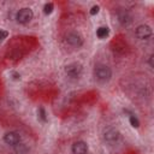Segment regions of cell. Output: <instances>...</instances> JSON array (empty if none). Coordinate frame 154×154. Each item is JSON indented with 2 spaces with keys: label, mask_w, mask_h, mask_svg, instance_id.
<instances>
[{
  "label": "cell",
  "mask_w": 154,
  "mask_h": 154,
  "mask_svg": "<svg viewBox=\"0 0 154 154\" xmlns=\"http://www.w3.org/2000/svg\"><path fill=\"white\" fill-rule=\"evenodd\" d=\"M94 75L96 77V79H99L100 82H107L112 77V71L107 65H99L95 67Z\"/></svg>",
  "instance_id": "1"
},
{
  "label": "cell",
  "mask_w": 154,
  "mask_h": 154,
  "mask_svg": "<svg viewBox=\"0 0 154 154\" xmlns=\"http://www.w3.org/2000/svg\"><path fill=\"white\" fill-rule=\"evenodd\" d=\"M34 17V13H32V10L29 8V7H24V8H20L17 14H16V19L18 23L20 24H26L29 23Z\"/></svg>",
  "instance_id": "2"
},
{
  "label": "cell",
  "mask_w": 154,
  "mask_h": 154,
  "mask_svg": "<svg viewBox=\"0 0 154 154\" xmlns=\"http://www.w3.org/2000/svg\"><path fill=\"white\" fill-rule=\"evenodd\" d=\"M65 72L69 77H72V78H76L78 77L81 73H82V65L78 64V63H72V64H69L66 67H65Z\"/></svg>",
  "instance_id": "3"
},
{
  "label": "cell",
  "mask_w": 154,
  "mask_h": 154,
  "mask_svg": "<svg viewBox=\"0 0 154 154\" xmlns=\"http://www.w3.org/2000/svg\"><path fill=\"white\" fill-rule=\"evenodd\" d=\"M153 31H152V28L149 25H146V24H142L140 26H137L136 29V36L141 40H147L152 36Z\"/></svg>",
  "instance_id": "4"
},
{
  "label": "cell",
  "mask_w": 154,
  "mask_h": 154,
  "mask_svg": "<svg viewBox=\"0 0 154 154\" xmlns=\"http://www.w3.org/2000/svg\"><path fill=\"white\" fill-rule=\"evenodd\" d=\"M4 141L7 144L17 146L18 143H20V135L18 132H16V131H10V132L4 135Z\"/></svg>",
  "instance_id": "5"
},
{
  "label": "cell",
  "mask_w": 154,
  "mask_h": 154,
  "mask_svg": "<svg viewBox=\"0 0 154 154\" xmlns=\"http://www.w3.org/2000/svg\"><path fill=\"white\" fill-rule=\"evenodd\" d=\"M66 42L69 45L73 46V47H78V46H81L83 43V40H82V36L78 32L72 31V32H69L66 35Z\"/></svg>",
  "instance_id": "6"
},
{
  "label": "cell",
  "mask_w": 154,
  "mask_h": 154,
  "mask_svg": "<svg viewBox=\"0 0 154 154\" xmlns=\"http://www.w3.org/2000/svg\"><path fill=\"white\" fill-rule=\"evenodd\" d=\"M88 144L84 141H77L72 144V153L73 154H87Z\"/></svg>",
  "instance_id": "7"
},
{
  "label": "cell",
  "mask_w": 154,
  "mask_h": 154,
  "mask_svg": "<svg viewBox=\"0 0 154 154\" xmlns=\"http://www.w3.org/2000/svg\"><path fill=\"white\" fill-rule=\"evenodd\" d=\"M118 20L122 25H129L131 23L132 18L128 11H119L118 12Z\"/></svg>",
  "instance_id": "8"
},
{
  "label": "cell",
  "mask_w": 154,
  "mask_h": 154,
  "mask_svg": "<svg viewBox=\"0 0 154 154\" xmlns=\"http://www.w3.org/2000/svg\"><path fill=\"white\" fill-rule=\"evenodd\" d=\"M119 138V131L116 129H108L105 131V140L107 142H116Z\"/></svg>",
  "instance_id": "9"
},
{
  "label": "cell",
  "mask_w": 154,
  "mask_h": 154,
  "mask_svg": "<svg viewBox=\"0 0 154 154\" xmlns=\"http://www.w3.org/2000/svg\"><path fill=\"white\" fill-rule=\"evenodd\" d=\"M108 34H109V29H108L107 26H100V28L96 30V36H97L99 38H105V37L108 36Z\"/></svg>",
  "instance_id": "10"
},
{
  "label": "cell",
  "mask_w": 154,
  "mask_h": 154,
  "mask_svg": "<svg viewBox=\"0 0 154 154\" xmlns=\"http://www.w3.org/2000/svg\"><path fill=\"white\" fill-rule=\"evenodd\" d=\"M37 114H38V119L42 120V122H47V114H46V111L43 107H38L37 109Z\"/></svg>",
  "instance_id": "11"
},
{
  "label": "cell",
  "mask_w": 154,
  "mask_h": 154,
  "mask_svg": "<svg viewBox=\"0 0 154 154\" xmlns=\"http://www.w3.org/2000/svg\"><path fill=\"white\" fill-rule=\"evenodd\" d=\"M53 8H54V5L52 2H47L45 6H43V12L45 14H51L53 12Z\"/></svg>",
  "instance_id": "12"
},
{
  "label": "cell",
  "mask_w": 154,
  "mask_h": 154,
  "mask_svg": "<svg viewBox=\"0 0 154 154\" xmlns=\"http://www.w3.org/2000/svg\"><path fill=\"white\" fill-rule=\"evenodd\" d=\"M129 122H130V124H131L132 128H138V126H140V122H138V119H137L135 116H130Z\"/></svg>",
  "instance_id": "13"
},
{
  "label": "cell",
  "mask_w": 154,
  "mask_h": 154,
  "mask_svg": "<svg viewBox=\"0 0 154 154\" xmlns=\"http://www.w3.org/2000/svg\"><path fill=\"white\" fill-rule=\"evenodd\" d=\"M99 11H100V7H99L97 5H94V6L90 8V11H89V12H90V14H91V16H95V14H97V13H99Z\"/></svg>",
  "instance_id": "14"
},
{
  "label": "cell",
  "mask_w": 154,
  "mask_h": 154,
  "mask_svg": "<svg viewBox=\"0 0 154 154\" xmlns=\"http://www.w3.org/2000/svg\"><path fill=\"white\" fill-rule=\"evenodd\" d=\"M7 36H8V32H7L6 30L0 29V41H1V40H4V38H6Z\"/></svg>",
  "instance_id": "15"
},
{
  "label": "cell",
  "mask_w": 154,
  "mask_h": 154,
  "mask_svg": "<svg viewBox=\"0 0 154 154\" xmlns=\"http://www.w3.org/2000/svg\"><path fill=\"white\" fill-rule=\"evenodd\" d=\"M11 76H12V79H13V81H19V79H20V75H19L18 72H14V71H13V72L11 73Z\"/></svg>",
  "instance_id": "16"
},
{
  "label": "cell",
  "mask_w": 154,
  "mask_h": 154,
  "mask_svg": "<svg viewBox=\"0 0 154 154\" xmlns=\"http://www.w3.org/2000/svg\"><path fill=\"white\" fill-rule=\"evenodd\" d=\"M153 58H154V55L152 54V55L149 57V66H150V67H153V66H154V64H153Z\"/></svg>",
  "instance_id": "17"
}]
</instances>
